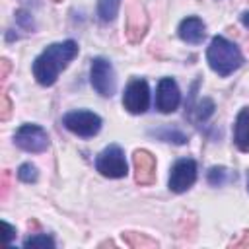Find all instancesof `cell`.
I'll use <instances>...</instances> for the list:
<instances>
[{"label":"cell","instance_id":"obj_21","mask_svg":"<svg viewBox=\"0 0 249 249\" xmlns=\"http://www.w3.org/2000/svg\"><path fill=\"white\" fill-rule=\"evenodd\" d=\"M0 101H2V105H0V119H2V121H8V117H10V111H12V103H10V99H8V93H6V91H2V95H0Z\"/></svg>","mask_w":249,"mask_h":249},{"label":"cell","instance_id":"obj_10","mask_svg":"<svg viewBox=\"0 0 249 249\" xmlns=\"http://www.w3.org/2000/svg\"><path fill=\"white\" fill-rule=\"evenodd\" d=\"M179 101H181V93H179L175 80L161 78L158 84V93H156V107L161 113H173L179 107Z\"/></svg>","mask_w":249,"mask_h":249},{"label":"cell","instance_id":"obj_13","mask_svg":"<svg viewBox=\"0 0 249 249\" xmlns=\"http://www.w3.org/2000/svg\"><path fill=\"white\" fill-rule=\"evenodd\" d=\"M233 142L241 152H249V109H241L235 119Z\"/></svg>","mask_w":249,"mask_h":249},{"label":"cell","instance_id":"obj_23","mask_svg":"<svg viewBox=\"0 0 249 249\" xmlns=\"http://www.w3.org/2000/svg\"><path fill=\"white\" fill-rule=\"evenodd\" d=\"M0 66H2L0 80L4 82V80H6V76H8V72H10V60H8V58H2V60H0Z\"/></svg>","mask_w":249,"mask_h":249},{"label":"cell","instance_id":"obj_20","mask_svg":"<svg viewBox=\"0 0 249 249\" xmlns=\"http://www.w3.org/2000/svg\"><path fill=\"white\" fill-rule=\"evenodd\" d=\"M224 177H226V169L224 167H212L210 173H208V181L212 185H222L224 183Z\"/></svg>","mask_w":249,"mask_h":249},{"label":"cell","instance_id":"obj_25","mask_svg":"<svg viewBox=\"0 0 249 249\" xmlns=\"http://www.w3.org/2000/svg\"><path fill=\"white\" fill-rule=\"evenodd\" d=\"M4 228H6V243H12V239H14V228L10 224H6V222H4Z\"/></svg>","mask_w":249,"mask_h":249},{"label":"cell","instance_id":"obj_26","mask_svg":"<svg viewBox=\"0 0 249 249\" xmlns=\"http://www.w3.org/2000/svg\"><path fill=\"white\" fill-rule=\"evenodd\" d=\"M241 21H243V25H247V27H249V12H245V14L241 16Z\"/></svg>","mask_w":249,"mask_h":249},{"label":"cell","instance_id":"obj_3","mask_svg":"<svg viewBox=\"0 0 249 249\" xmlns=\"http://www.w3.org/2000/svg\"><path fill=\"white\" fill-rule=\"evenodd\" d=\"M14 142L25 152L41 154L49 148V134L39 124H21L14 134Z\"/></svg>","mask_w":249,"mask_h":249},{"label":"cell","instance_id":"obj_27","mask_svg":"<svg viewBox=\"0 0 249 249\" xmlns=\"http://www.w3.org/2000/svg\"><path fill=\"white\" fill-rule=\"evenodd\" d=\"M54 2H60V0H54Z\"/></svg>","mask_w":249,"mask_h":249},{"label":"cell","instance_id":"obj_7","mask_svg":"<svg viewBox=\"0 0 249 249\" xmlns=\"http://www.w3.org/2000/svg\"><path fill=\"white\" fill-rule=\"evenodd\" d=\"M123 105L126 111L134 113V115H140L148 109L150 105V89H148V84L144 80H132L126 89H124V95H123Z\"/></svg>","mask_w":249,"mask_h":249},{"label":"cell","instance_id":"obj_1","mask_svg":"<svg viewBox=\"0 0 249 249\" xmlns=\"http://www.w3.org/2000/svg\"><path fill=\"white\" fill-rule=\"evenodd\" d=\"M78 54V45L74 41L49 45L33 62V76L41 86H53L58 74L68 66V62Z\"/></svg>","mask_w":249,"mask_h":249},{"label":"cell","instance_id":"obj_14","mask_svg":"<svg viewBox=\"0 0 249 249\" xmlns=\"http://www.w3.org/2000/svg\"><path fill=\"white\" fill-rule=\"evenodd\" d=\"M123 239H124L132 249H156V247H158V241H156V239L146 237L144 233L124 231V233H123Z\"/></svg>","mask_w":249,"mask_h":249},{"label":"cell","instance_id":"obj_6","mask_svg":"<svg viewBox=\"0 0 249 249\" xmlns=\"http://www.w3.org/2000/svg\"><path fill=\"white\" fill-rule=\"evenodd\" d=\"M91 86L103 97H111L115 93V72L109 60L95 58L91 62Z\"/></svg>","mask_w":249,"mask_h":249},{"label":"cell","instance_id":"obj_22","mask_svg":"<svg viewBox=\"0 0 249 249\" xmlns=\"http://www.w3.org/2000/svg\"><path fill=\"white\" fill-rule=\"evenodd\" d=\"M8 189H10V173L8 171H2V191H0V198L2 200L8 195Z\"/></svg>","mask_w":249,"mask_h":249},{"label":"cell","instance_id":"obj_17","mask_svg":"<svg viewBox=\"0 0 249 249\" xmlns=\"http://www.w3.org/2000/svg\"><path fill=\"white\" fill-rule=\"evenodd\" d=\"M154 134L161 136L165 142H175V144H185V142H187V136H185L183 132H179V130H169V128H165V130H160V132H154Z\"/></svg>","mask_w":249,"mask_h":249},{"label":"cell","instance_id":"obj_11","mask_svg":"<svg viewBox=\"0 0 249 249\" xmlns=\"http://www.w3.org/2000/svg\"><path fill=\"white\" fill-rule=\"evenodd\" d=\"M134 161V179L140 185H152L156 181V160L146 150H136L132 156Z\"/></svg>","mask_w":249,"mask_h":249},{"label":"cell","instance_id":"obj_16","mask_svg":"<svg viewBox=\"0 0 249 249\" xmlns=\"http://www.w3.org/2000/svg\"><path fill=\"white\" fill-rule=\"evenodd\" d=\"M25 247H54V241L51 235L47 233H39V235H31L23 241Z\"/></svg>","mask_w":249,"mask_h":249},{"label":"cell","instance_id":"obj_5","mask_svg":"<svg viewBox=\"0 0 249 249\" xmlns=\"http://www.w3.org/2000/svg\"><path fill=\"white\" fill-rule=\"evenodd\" d=\"M64 126L78 134V136H93L99 132L101 128V119L91 113V111H72V113H66L64 119H62Z\"/></svg>","mask_w":249,"mask_h":249},{"label":"cell","instance_id":"obj_2","mask_svg":"<svg viewBox=\"0 0 249 249\" xmlns=\"http://www.w3.org/2000/svg\"><path fill=\"white\" fill-rule=\"evenodd\" d=\"M206 58H208L210 68L220 76L231 74L243 62V56H241L239 49L231 41H228L226 37H220V35H216L210 41V47L206 51Z\"/></svg>","mask_w":249,"mask_h":249},{"label":"cell","instance_id":"obj_12","mask_svg":"<svg viewBox=\"0 0 249 249\" xmlns=\"http://www.w3.org/2000/svg\"><path fill=\"white\" fill-rule=\"evenodd\" d=\"M179 37L187 43H200L204 39V23L202 19L191 16V18H185L179 25Z\"/></svg>","mask_w":249,"mask_h":249},{"label":"cell","instance_id":"obj_18","mask_svg":"<svg viewBox=\"0 0 249 249\" xmlns=\"http://www.w3.org/2000/svg\"><path fill=\"white\" fill-rule=\"evenodd\" d=\"M18 175H19L21 181H25V183H33V181L37 179V169H35V165H31V163H23V165L19 167Z\"/></svg>","mask_w":249,"mask_h":249},{"label":"cell","instance_id":"obj_15","mask_svg":"<svg viewBox=\"0 0 249 249\" xmlns=\"http://www.w3.org/2000/svg\"><path fill=\"white\" fill-rule=\"evenodd\" d=\"M119 4H121V0H99V4H97L99 18L103 21H111L119 12Z\"/></svg>","mask_w":249,"mask_h":249},{"label":"cell","instance_id":"obj_9","mask_svg":"<svg viewBox=\"0 0 249 249\" xmlns=\"http://www.w3.org/2000/svg\"><path fill=\"white\" fill-rule=\"evenodd\" d=\"M146 29H148V16L140 4L132 2L126 10V25H124V33H126L128 41L140 43Z\"/></svg>","mask_w":249,"mask_h":249},{"label":"cell","instance_id":"obj_24","mask_svg":"<svg viewBox=\"0 0 249 249\" xmlns=\"http://www.w3.org/2000/svg\"><path fill=\"white\" fill-rule=\"evenodd\" d=\"M231 247H249V231H243V237L239 241H233Z\"/></svg>","mask_w":249,"mask_h":249},{"label":"cell","instance_id":"obj_4","mask_svg":"<svg viewBox=\"0 0 249 249\" xmlns=\"http://www.w3.org/2000/svg\"><path fill=\"white\" fill-rule=\"evenodd\" d=\"M95 167L101 175L111 177V179H119L126 175V161H124V154L119 146H109L105 148L97 160H95Z\"/></svg>","mask_w":249,"mask_h":249},{"label":"cell","instance_id":"obj_19","mask_svg":"<svg viewBox=\"0 0 249 249\" xmlns=\"http://www.w3.org/2000/svg\"><path fill=\"white\" fill-rule=\"evenodd\" d=\"M212 111H214V103H212L210 99H202V101L198 103V107H196V117H198L200 121H206V119L212 115Z\"/></svg>","mask_w":249,"mask_h":249},{"label":"cell","instance_id":"obj_8","mask_svg":"<svg viewBox=\"0 0 249 249\" xmlns=\"http://www.w3.org/2000/svg\"><path fill=\"white\" fill-rule=\"evenodd\" d=\"M196 181V163L193 160H179L173 167H171V175H169V189L173 193H185L187 189L193 187V183Z\"/></svg>","mask_w":249,"mask_h":249}]
</instances>
